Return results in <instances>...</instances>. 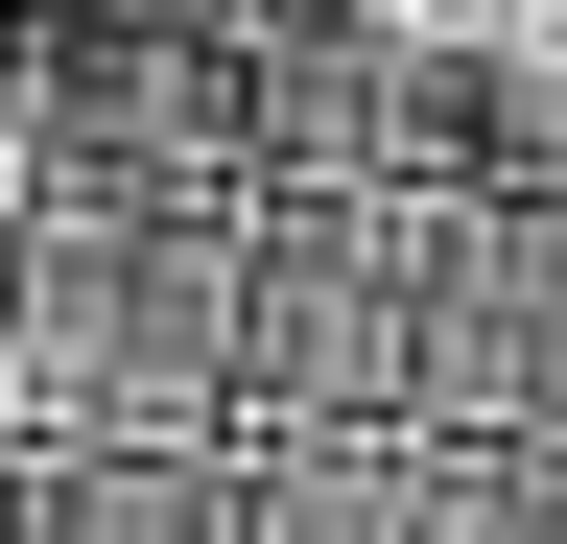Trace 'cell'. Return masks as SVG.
Here are the masks:
<instances>
[{
    "instance_id": "cell-3",
    "label": "cell",
    "mask_w": 567,
    "mask_h": 544,
    "mask_svg": "<svg viewBox=\"0 0 567 544\" xmlns=\"http://www.w3.org/2000/svg\"><path fill=\"white\" fill-rule=\"evenodd\" d=\"M402 427V214L379 189H260L237 214V450Z\"/></svg>"
},
{
    "instance_id": "cell-4",
    "label": "cell",
    "mask_w": 567,
    "mask_h": 544,
    "mask_svg": "<svg viewBox=\"0 0 567 544\" xmlns=\"http://www.w3.org/2000/svg\"><path fill=\"white\" fill-rule=\"evenodd\" d=\"M0 544H237V450H0Z\"/></svg>"
},
{
    "instance_id": "cell-2",
    "label": "cell",
    "mask_w": 567,
    "mask_h": 544,
    "mask_svg": "<svg viewBox=\"0 0 567 544\" xmlns=\"http://www.w3.org/2000/svg\"><path fill=\"white\" fill-rule=\"evenodd\" d=\"M402 427L425 450L567 427V189H425L402 214Z\"/></svg>"
},
{
    "instance_id": "cell-5",
    "label": "cell",
    "mask_w": 567,
    "mask_h": 544,
    "mask_svg": "<svg viewBox=\"0 0 567 544\" xmlns=\"http://www.w3.org/2000/svg\"><path fill=\"white\" fill-rule=\"evenodd\" d=\"M425 497V427H354V450H237V544H402Z\"/></svg>"
},
{
    "instance_id": "cell-6",
    "label": "cell",
    "mask_w": 567,
    "mask_h": 544,
    "mask_svg": "<svg viewBox=\"0 0 567 544\" xmlns=\"http://www.w3.org/2000/svg\"><path fill=\"white\" fill-rule=\"evenodd\" d=\"M402 544H567V427H544V450H425Z\"/></svg>"
},
{
    "instance_id": "cell-1",
    "label": "cell",
    "mask_w": 567,
    "mask_h": 544,
    "mask_svg": "<svg viewBox=\"0 0 567 544\" xmlns=\"http://www.w3.org/2000/svg\"><path fill=\"white\" fill-rule=\"evenodd\" d=\"M0 450H237V214H0Z\"/></svg>"
}]
</instances>
